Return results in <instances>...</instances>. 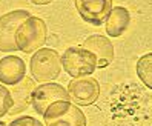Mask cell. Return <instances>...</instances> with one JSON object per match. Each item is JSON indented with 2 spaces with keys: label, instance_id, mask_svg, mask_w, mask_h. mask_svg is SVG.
<instances>
[{
  "label": "cell",
  "instance_id": "1",
  "mask_svg": "<svg viewBox=\"0 0 152 126\" xmlns=\"http://www.w3.org/2000/svg\"><path fill=\"white\" fill-rule=\"evenodd\" d=\"M48 26L43 19L37 15H29L20 23L15 31V46L19 51L31 54L42 49L46 42Z\"/></svg>",
  "mask_w": 152,
  "mask_h": 126
},
{
  "label": "cell",
  "instance_id": "2",
  "mask_svg": "<svg viewBox=\"0 0 152 126\" xmlns=\"http://www.w3.org/2000/svg\"><path fill=\"white\" fill-rule=\"evenodd\" d=\"M31 75L39 83H49L60 75L61 71V59L56 49L42 48L34 52L29 62Z\"/></svg>",
  "mask_w": 152,
  "mask_h": 126
},
{
  "label": "cell",
  "instance_id": "3",
  "mask_svg": "<svg viewBox=\"0 0 152 126\" xmlns=\"http://www.w3.org/2000/svg\"><path fill=\"white\" fill-rule=\"evenodd\" d=\"M43 123L45 126H86V117L71 100H60L45 111Z\"/></svg>",
  "mask_w": 152,
  "mask_h": 126
},
{
  "label": "cell",
  "instance_id": "4",
  "mask_svg": "<svg viewBox=\"0 0 152 126\" xmlns=\"http://www.w3.org/2000/svg\"><path fill=\"white\" fill-rule=\"evenodd\" d=\"M61 68L71 77H86L97 69L95 56L82 46H71L61 54Z\"/></svg>",
  "mask_w": 152,
  "mask_h": 126
},
{
  "label": "cell",
  "instance_id": "5",
  "mask_svg": "<svg viewBox=\"0 0 152 126\" xmlns=\"http://www.w3.org/2000/svg\"><path fill=\"white\" fill-rule=\"evenodd\" d=\"M68 94L71 102L77 106L94 105L100 97V83L94 77H77L72 78L68 85Z\"/></svg>",
  "mask_w": 152,
  "mask_h": 126
},
{
  "label": "cell",
  "instance_id": "6",
  "mask_svg": "<svg viewBox=\"0 0 152 126\" xmlns=\"http://www.w3.org/2000/svg\"><path fill=\"white\" fill-rule=\"evenodd\" d=\"M31 14L26 10H15L0 17V51L2 52H15V31L23 20Z\"/></svg>",
  "mask_w": 152,
  "mask_h": 126
},
{
  "label": "cell",
  "instance_id": "7",
  "mask_svg": "<svg viewBox=\"0 0 152 126\" xmlns=\"http://www.w3.org/2000/svg\"><path fill=\"white\" fill-rule=\"evenodd\" d=\"M74 5L80 17L92 26L104 23L114 8L112 0H74Z\"/></svg>",
  "mask_w": 152,
  "mask_h": 126
},
{
  "label": "cell",
  "instance_id": "8",
  "mask_svg": "<svg viewBox=\"0 0 152 126\" xmlns=\"http://www.w3.org/2000/svg\"><path fill=\"white\" fill-rule=\"evenodd\" d=\"M60 100H71L68 94V89H65L61 85L49 82L42 83L40 86H35V91L32 95V108L37 114H45L48 108Z\"/></svg>",
  "mask_w": 152,
  "mask_h": 126
},
{
  "label": "cell",
  "instance_id": "9",
  "mask_svg": "<svg viewBox=\"0 0 152 126\" xmlns=\"http://www.w3.org/2000/svg\"><path fill=\"white\" fill-rule=\"evenodd\" d=\"M82 48L91 51L97 59V68H108L114 62V45L104 35H89L83 42Z\"/></svg>",
  "mask_w": 152,
  "mask_h": 126
},
{
  "label": "cell",
  "instance_id": "10",
  "mask_svg": "<svg viewBox=\"0 0 152 126\" xmlns=\"http://www.w3.org/2000/svg\"><path fill=\"white\" fill-rule=\"evenodd\" d=\"M26 74L25 62L17 56H6L0 59V85L14 86L20 83Z\"/></svg>",
  "mask_w": 152,
  "mask_h": 126
},
{
  "label": "cell",
  "instance_id": "11",
  "mask_svg": "<svg viewBox=\"0 0 152 126\" xmlns=\"http://www.w3.org/2000/svg\"><path fill=\"white\" fill-rule=\"evenodd\" d=\"M35 91V83L29 77H25L20 83H17L10 88L12 95V108L8 115H15L23 112L29 105H32V95Z\"/></svg>",
  "mask_w": 152,
  "mask_h": 126
},
{
  "label": "cell",
  "instance_id": "12",
  "mask_svg": "<svg viewBox=\"0 0 152 126\" xmlns=\"http://www.w3.org/2000/svg\"><path fill=\"white\" fill-rule=\"evenodd\" d=\"M104 23L109 37H121L131 25V12L124 6H114Z\"/></svg>",
  "mask_w": 152,
  "mask_h": 126
},
{
  "label": "cell",
  "instance_id": "13",
  "mask_svg": "<svg viewBox=\"0 0 152 126\" xmlns=\"http://www.w3.org/2000/svg\"><path fill=\"white\" fill-rule=\"evenodd\" d=\"M135 71L143 85L152 91V52H148L138 59Z\"/></svg>",
  "mask_w": 152,
  "mask_h": 126
},
{
  "label": "cell",
  "instance_id": "14",
  "mask_svg": "<svg viewBox=\"0 0 152 126\" xmlns=\"http://www.w3.org/2000/svg\"><path fill=\"white\" fill-rule=\"evenodd\" d=\"M12 108V95L5 85H0V119L8 115Z\"/></svg>",
  "mask_w": 152,
  "mask_h": 126
},
{
  "label": "cell",
  "instance_id": "15",
  "mask_svg": "<svg viewBox=\"0 0 152 126\" xmlns=\"http://www.w3.org/2000/svg\"><path fill=\"white\" fill-rule=\"evenodd\" d=\"M8 126H37V119H34L31 115H22L14 119Z\"/></svg>",
  "mask_w": 152,
  "mask_h": 126
},
{
  "label": "cell",
  "instance_id": "16",
  "mask_svg": "<svg viewBox=\"0 0 152 126\" xmlns=\"http://www.w3.org/2000/svg\"><path fill=\"white\" fill-rule=\"evenodd\" d=\"M54 0H31V3H34V5H40V6H43V5H49V3H52Z\"/></svg>",
  "mask_w": 152,
  "mask_h": 126
},
{
  "label": "cell",
  "instance_id": "17",
  "mask_svg": "<svg viewBox=\"0 0 152 126\" xmlns=\"http://www.w3.org/2000/svg\"><path fill=\"white\" fill-rule=\"evenodd\" d=\"M0 126H8V125H6L5 122H0Z\"/></svg>",
  "mask_w": 152,
  "mask_h": 126
},
{
  "label": "cell",
  "instance_id": "18",
  "mask_svg": "<svg viewBox=\"0 0 152 126\" xmlns=\"http://www.w3.org/2000/svg\"><path fill=\"white\" fill-rule=\"evenodd\" d=\"M37 126H45V125H42V123H40V122L37 120Z\"/></svg>",
  "mask_w": 152,
  "mask_h": 126
},
{
  "label": "cell",
  "instance_id": "19",
  "mask_svg": "<svg viewBox=\"0 0 152 126\" xmlns=\"http://www.w3.org/2000/svg\"><path fill=\"white\" fill-rule=\"evenodd\" d=\"M151 102H152V100H151Z\"/></svg>",
  "mask_w": 152,
  "mask_h": 126
}]
</instances>
